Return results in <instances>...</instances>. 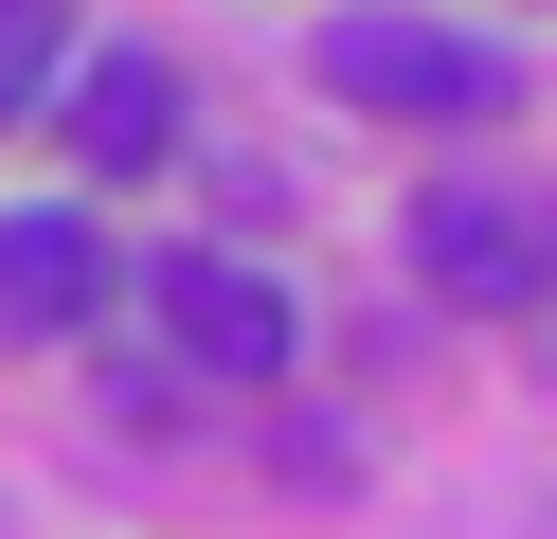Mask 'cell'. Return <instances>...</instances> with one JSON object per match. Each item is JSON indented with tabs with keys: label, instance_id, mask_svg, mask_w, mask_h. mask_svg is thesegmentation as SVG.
<instances>
[{
	"label": "cell",
	"instance_id": "6da1fadb",
	"mask_svg": "<svg viewBox=\"0 0 557 539\" xmlns=\"http://www.w3.org/2000/svg\"><path fill=\"white\" fill-rule=\"evenodd\" d=\"M306 54H324V90L377 108V126H504V108H521V54H504V36H468V19H396V0L324 19Z\"/></svg>",
	"mask_w": 557,
	"mask_h": 539
},
{
	"label": "cell",
	"instance_id": "7a4b0ae2",
	"mask_svg": "<svg viewBox=\"0 0 557 539\" xmlns=\"http://www.w3.org/2000/svg\"><path fill=\"white\" fill-rule=\"evenodd\" d=\"M413 270H432L449 306L521 323V306H557V216L504 198V180H432V198H413Z\"/></svg>",
	"mask_w": 557,
	"mask_h": 539
},
{
	"label": "cell",
	"instance_id": "3957f363",
	"mask_svg": "<svg viewBox=\"0 0 557 539\" xmlns=\"http://www.w3.org/2000/svg\"><path fill=\"white\" fill-rule=\"evenodd\" d=\"M145 306L181 323V359H198V378H288V359H306V306H288L270 270H234V252H162V270H145Z\"/></svg>",
	"mask_w": 557,
	"mask_h": 539
},
{
	"label": "cell",
	"instance_id": "277c9868",
	"mask_svg": "<svg viewBox=\"0 0 557 539\" xmlns=\"http://www.w3.org/2000/svg\"><path fill=\"white\" fill-rule=\"evenodd\" d=\"M109 323V234L90 216H0V342H73Z\"/></svg>",
	"mask_w": 557,
	"mask_h": 539
},
{
	"label": "cell",
	"instance_id": "5b68a950",
	"mask_svg": "<svg viewBox=\"0 0 557 539\" xmlns=\"http://www.w3.org/2000/svg\"><path fill=\"white\" fill-rule=\"evenodd\" d=\"M73 144H90V162H162V144H181V72H162V54H109L73 90Z\"/></svg>",
	"mask_w": 557,
	"mask_h": 539
},
{
	"label": "cell",
	"instance_id": "8992f818",
	"mask_svg": "<svg viewBox=\"0 0 557 539\" xmlns=\"http://www.w3.org/2000/svg\"><path fill=\"white\" fill-rule=\"evenodd\" d=\"M54 36H73L54 0H0V126H18V108H54V72H73Z\"/></svg>",
	"mask_w": 557,
	"mask_h": 539
}]
</instances>
